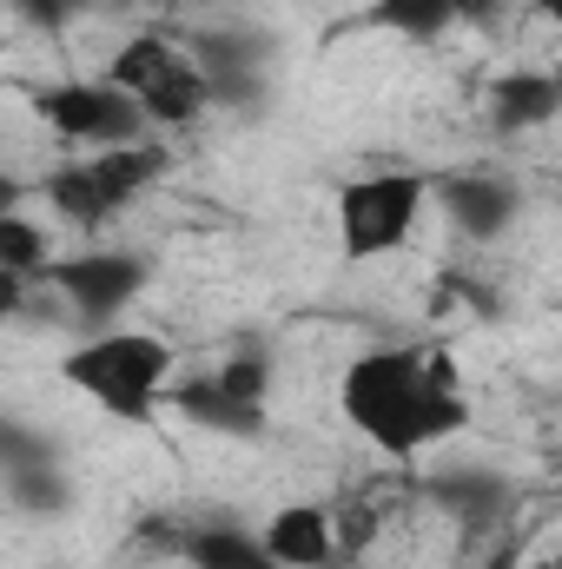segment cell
<instances>
[{"label":"cell","instance_id":"obj_1","mask_svg":"<svg viewBox=\"0 0 562 569\" xmlns=\"http://www.w3.org/2000/svg\"><path fill=\"white\" fill-rule=\"evenodd\" d=\"M344 418L398 457L470 425L443 351H364L344 371Z\"/></svg>","mask_w":562,"mask_h":569},{"label":"cell","instance_id":"obj_2","mask_svg":"<svg viewBox=\"0 0 562 569\" xmlns=\"http://www.w3.org/2000/svg\"><path fill=\"white\" fill-rule=\"evenodd\" d=\"M60 378L73 391H87L100 411H113L127 425H145L152 405L172 385V345L145 338V331H100V338H87V345H73L60 358Z\"/></svg>","mask_w":562,"mask_h":569},{"label":"cell","instance_id":"obj_3","mask_svg":"<svg viewBox=\"0 0 562 569\" xmlns=\"http://www.w3.org/2000/svg\"><path fill=\"white\" fill-rule=\"evenodd\" d=\"M107 80H113L120 93H133L140 113L145 120H159V127H192V120L205 113V100H212V80H205L172 40H159V33L127 40V47L113 53Z\"/></svg>","mask_w":562,"mask_h":569},{"label":"cell","instance_id":"obj_4","mask_svg":"<svg viewBox=\"0 0 562 569\" xmlns=\"http://www.w3.org/2000/svg\"><path fill=\"white\" fill-rule=\"evenodd\" d=\"M423 212V179L418 172H371V179H351L344 199H338V246L344 259H384L411 239Z\"/></svg>","mask_w":562,"mask_h":569},{"label":"cell","instance_id":"obj_5","mask_svg":"<svg viewBox=\"0 0 562 569\" xmlns=\"http://www.w3.org/2000/svg\"><path fill=\"white\" fill-rule=\"evenodd\" d=\"M33 113L73 146H133L145 127L140 100L120 93L113 80H67V87H40L33 93Z\"/></svg>","mask_w":562,"mask_h":569},{"label":"cell","instance_id":"obj_6","mask_svg":"<svg viewBox=\"0 0 562 569\" xmlns=\"http://www.w3.org/2000/svg\"><path fill=\"white\" fill-rule=\"evenodd\" d=\"M40 284H47L80 325H107V318H120V311L140 298L145 266L133 252H80V259H67V266H47Z\"/></svg>","mask_w":562,"mask_h":569},{"label":"cell","instance_id":"obj_7","mask_svg":"<svg viewBox=\"0 0 562 569\" xmlns=\"http://www.w3.org/2000/svg\"><path fill=\"white\" fill-rule=\"evenodd\" d=\"M265 557L279 569H331L338 563V543H331V510L318 503H291L265 523Z\"/></svg>","mask_w":562,"mask_h":569},{"label":"cell","instance_id":"obj_8","mask_svg":"<svg viewBox=\"0 0 562 569\" xmlns=\"http://www.w3.org/2000/svg\"><path fill=\"white\" fill-rule=\"evenodd\" d=\"M443 212L456 219V232H470V239H496V232L516 219V192H510L503 179L456 172V179H443Z\"/></svg>","mask_w":562,"mask_h":569},{"label":"cell","instance_id":"obj_9","mask_svg":"<svg viewBox=\"0 0 562 569\" xmlns=\"http://www.w3.org/2000/svg\"><path fill=\"white\" fill-rule=\"evenodd\" d=\"M562 107V87L550 73H503L490 87V120L503 133H530V127H550Z\"/></svg>","mask_w":562,"mask_h":569},{"label":"cell","instance_id":"obj_10","mask_svg":"<svg viewBox=\"0 0 562 569\" xmlns=\"http://www.w3.org/2000/svg\"><path fill=\"white\" fill-rule=\"evenodd\" d=\"M165 398H172L179 418H192V425H205V430H225V437H259V430H265V405L225 398L219 378H185V385L165 391Z\"/></svg>","mask_w":562,"mask_h":569},{"label":"cell","instance_id":"obj_11","mask_svg":"<svg viewBox=\"0 0 562 569\" xmlns=\"http://www.w3.org/2000/svg\"><path fill=\"white\" fill-rule=\"evenodd\" d=\"M47 199H53V212L67 226H107L113 219V206H107V192H100V179H93L87 159L80 166H53L47 172Z\"/></svg>","mask_w":562,"mask_h":569},{"label":"cell","instance_id":"obj_12","mask_svg":"<svg viewBox=\"0 0 562 569\" xmlns=\"http://www.w3.org/2000/svg\"><path fill=\"white\" fill-rule=\"evenodd\" d=\"M185 557H192V569H279L265 557V543L245 530H192Z\"/></svg>","mask_w":562,"mask_h":569},{"label":"cell","instance_id":"obj_13","mask_svg":"<svg viewBox=\"0 0 562 569\" xmlns=\"http://www.w3.org/2000/svg\"><path fill=\"white\" fill-rule=\"evenodd\" d=\"M364 20L371 27H391L404 40H436L443 27H456V0H378Z\"/></svg>","mask_w":562,"mask_h":569},{"label":"cell","instance_id":"obj_14","mask_svg":"<svg viewBox=\"0 0 562 569\" xmlns=\"http://www.w3.org/2000/svg\"><path fill=\"white\" fill-rule=\"evenodd\" d=\"M53 266V246L33 219L20 212H0V272H20V279H40Z\"/></svg>","mask_w":562,"mask_h":569},{"label":"cell","instance_id":"obj_15","mask_svg":"<svg viewBox=\"0 0 562 569\" xmlns=\"http://www.w3.org/2000/svg\"><path fill=\"white\" fill-rule=\"evenodd\" d=\"M219 391L225 398H239V405H265V391H272V358L252 345V351H239L225 371H219Z\"/></svg>","mask_w":562,"mask_h":569},{"label":"cell","instance_id":"obj_16","mask_svg":"<svg viewBox=\"0 0 562 569\" xmlns=\"http://www.w3.org/2000/svg\"><path fill=\"white\" fill-rule=\"evenodd\" d=\"M33 463H53V457H47V443H40L33 430H20V425H7V418H0V470L13 477V470H33Z\"/></svg>","mask_w":562,"mask_h":569},{"label":"cell","instance_id":"obj_17","mask_svg":"<svg viewBox=\"0 0 562 569\" xmlns=\"http://www.w3.org/2000/svg\"><path fill=\"white\" fill-rule=\"evenodd\" d=\"M371 537H378V510H371V503H344V517L331 523V543H338V557H358Z\"/></svg>","mask_w":562,"mask_h":569},{"label":"cell","instance_id":"obj_18","mask_svg":"<svg viewBox=\"0 0 562 569\" xmlns=\"http://www.w3.org/2000/svg\"><path fill=\"white\" fill-rule=\"evenodd\" d=\"M27 284H33V279L0 272V318H20V311H27Z\"/></svg>","mask_w":562,"mask_h":569},{"label":"cell","instance_id":"obj_19","mask_svg":"<svg viewBox=\"0 0 562 569\" xmlns=\"http://www.w3.org/2000/svg\"><path fill=\"white\" fill-rule=\"evenodd\" d=\"M13 206H20V179H7V172H0V212H13Z\"/></svg>","mask_w":562,"mask_h":569}]
</instances>
